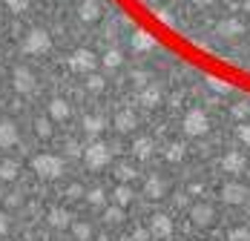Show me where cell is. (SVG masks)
Returning <instances> with one entry per match:
<instances>
[{"mask_svg": "<svg viewBox=\"0 0 250 241\" xmlns=\"http://www.w3.org/2000/svg\"><path fill=\"white\" fill-rule=\"evenodd\" d=\"M6 227H9V221H6V216H3V213H0V239L6 236Z\"/></svg>", "mask_w": 250, "mask_h": 241, "instance_id": "obj_17", "label": "cell"}, {"mask_svg": "<svg viewBox=\"0 0 250 241\" xmlns=\"http://www.w3.org/2000/svg\"><path fill=\"white\" fill-rule=\"evenodd\" d=\"M181 126H184L187 135H204L207 132V115L201 109H193V112H187V118H184Z\"/></svg>", "mask_w": 250, "mask_h": 241, "instance_id": "obj_3", "label": "cell"}, {"mask_svg": "<svg viewBox=\"0 0 250 241\" xmlns=\"http://www.w3.org/2000/svg\"><path fill=\"white\" fill-rule=\"evenodd\" d=\"M152 224H155V233H158V236H167V233H170V221H167L164 216H158Z\"/></svg>", "mask_w": 250, "mask_h": 241, "instance_id": "obj_8", "label": "cell"}, {"mask_svg": "<svg viewBox=\"0 0 250 241\" xmlns=\"http://www.w3.org/2000/svg\"><path fill=\"white\" fill-rule=\"evenodd\" d=\"M89 236H92V230H89L86 224H75V239L78 241H86Z\"/></svg>", "mask_w": 250, "mask_h": 241, "instance_id": "obj_11", "label": "cell"}, {"mask_svg": "<svg viewBox=\"0 0 250 241\" xmlns=\"http://www.w3.org/2000/svg\"><path fill=\"white\" fill-rule=\"evenodd\" d=\"M210 216H213V213H210V210H204V207H196V210H193V218H196V221H207Z\"/></svg>", "mask_w": 250, "mask_h": 241, "instance_id": "obj_13", "label": "cell"}, {"mask_svg": "<svg viewBox=\"0 0 250 241\" xmlns=\"http://www.w3.org/2000/svg\"><path fill=\"white\" fill-rule=\"evenodd\" d=\"M239 135H242V141H245V144H250V123H248V126H239Z\"/></svg>", "mask_w": 250, "mask_h": 241, "instance_id": "obj_15", "label": "cell"}, {"mask_svg": "<svg viewBox=\"0 0 250 241\" xmlns=\"http://www.w3.org/2000/svg\"><path fill=\"white\" fill-rule=\"evenodd\" d=\"M106 221H121V210H106Z\"/></svg>", "mask_w": 250, "mask_h": 241, "instance_id": "obj_16", "label": "cell"}, {"mask_svg": "<svg viewBox=\"0 0 250 241\" xmlns=\"http://www.w3.org/2000/svg\"><path fill=\"white\" fill-rule=\"evenodd\" d=\"M225 167L230 169V172H239V169L245 167V161H242L239 155H230V161H225Z\"/></svg>", "mask_w": 250, "mask_h": 241, "instance_id": "obj_10", "label": "cell"}, {"mask_svg": "<svg viewBox=\"0 0 250 241\" xmlns=\"http://www.w3.org/2000/svg\"><path fill=\"white\" fill-rule=\"evenodd\" d=\"M15 172H18L15 164H3V167H0V178H6V181H9V178H15Z\"/></svg>", "mask_w": 250, "mask_h": 241, "instance_id": "obj_12", "label": "cell"}, {"mask_svg": "<svg viewBox=\"0 0 250 241\" xmlns=\"http://www.w3.org/2000/svg\"><path fill=\"white\" fill-rule=\"evenodd\" d=\"M129 198H132V193H129L126 187H118V190H115V201H118L121 207H124V204H129Z\"/></svg>", "mask_w": 250, "mask_h": 241, "instance_id": "obj_9", "label": "cell"}, {"mask_svg": "<svg viewBox=\"0 0 250 241\" xmlns=\"http://www.w3.org/2000/svg\"><path fill=\"white\" fill-rule=\"evenodd\" d=\"M0 198H3V195H0Z\"/></svg>", "mask_w": 250, "mask_h": 241, "instance_id": "obj_19", "label": "cell"}, {"mask_svg": "<svg viewBox=\"0 0 250 241\" xmlns=\"http://www.w3.org/2000/svg\"><path fill=\"white\" fill-rule=\"evenodd\" d=\"M106 158H109V149H106L104 144H95L89 152H86L89 167H104V164H106Z\"/></svg>", "mask_w": 250, "mask_h": 241, "instance_id": "obj_4", "label": "cell"}, {"mask_svg": "<svg viewBox=\"0 0 250 241\" xmlns=\"http://www.w3.org/2000/svg\"><path fill=\"white\" fill-rule=\"evenodd\" d=\"M245 195H248L245 187H239V184H227L225 193H222V198H225V201H239V198H245Z\"/></svg>", "mask_w": 250, "mask_h": 241, "instance_id": "obj_6", "label": "cell"}, {"mask_svg": "<svg viewBox=\"0 0 250 241\" xmlns=\"http://www.w3.org/2000/svg\"><path fill=\"white\" fill-rule=\"evenodd\" d=\"M138 152L147 155V152H150V141H141V144H138Z\"/></svg>", "mask_w": 250, "mask_h": 241, "instance_id": "obj_18", "label": "cell"}, {"mask_svg": "<svg viewBox=\"0 0 250 241\" xmlns=\"http://www.w3.org/2000/svg\"><path fill=\"white\" fill-rule=\"evenodd\" d=\"M15 141H18L15 126H12V123H0V146H12Z\"/></svg>", "mask_w": 250, "mask_h": 241, "instance_id": "obj_5", "label": "cell"}, {"mask_svg": "<svg viewBox=\"0 0 250 241\" xmlns=\"http://www.w3.org/2000/svg\"><path fill=\"white\" fill-rule=\"evenodd\" d=\"M66 221H69V216H66L63 210H52V216H49L52 227H66Z\"/></svg>", "mask_w": 250, "mask_h": 241, "instance_id": "obj_7", "label": "cell"}, {"mask_svg": "<svg viewBox=\"0 0 250 241\" xmlns=\"http://www.w3.org/2000/svg\"><path fill=\"white\" fill-rule=\"evenodd\" d=\"M35 172H38L43 181H52V178H58V175L63 172V164H61L58 158H52V155H41V158H35Z\"/></svg>", "mask_w": 250, "mask_h": 241, "instance_id": "obj_2", "label": "cell"}, {"mask_svg": "<svg viewBox=\"0 0 250 241\" xmlns=\"http://www.w3.org/2000/svg\"><path fill=\"white\" fill-rule=\"evenodd\" d=\"M52 115H55V118H63V115H66V106H63L61 100H55V103H52Z\"/></svg>", "mask_w": 250, "mask_h": 241, "instance_id": "obj_14", "label": "cell"}, {"mask_svg": "<svg viewBox=\"0 0 250 241\" xmlns=\"http://www.w3.org/2000/svg\"><path fill=\"white\" fill-rule=\"evenodd\" d=\"M201 23L204 43L230 72L250 80V0H207Z\"/></svg>", "mask_w": 250, "mask_h": 241, "instance_id": "obj_1", "label": "cell"}]
</instances>
